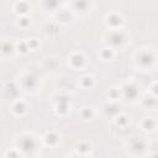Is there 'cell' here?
<instances>
[{
	"label": "cell",
	"instance_id": "cell-6",
	"mask_svg": "<svg viewBox=\"0 0 158 158\" xmlns=\"http://www.w3.org/2000/svg\"><path fill=\"white\" fill-rule=\"evenodd\" d=\"M71 62H72V64L74 67H82L83 66V63H84V58H83V56H80V54H74L72 57Z\"/></svg>",
	"mask_w": 158,
	"mask_h": 158
},
{
	"label": "cell",
	"instance_id": "cell-13",
	"mask_svg": "<svg viewBox=\"0 0 158 158\" xmlns=\"http://www.w3.org/2000/svg\"><path fill=\"white\" fill-rule=\"evenodd\" d=\"M17 9H19V10H17L19 12H22V14H25V12L27 11V9H29V6L25 4V3H20V4L17 5Z\"/></svg>",
	"mask_w": 158,
	"mask_h": 158
},
{
	"label": "cell",
	"instance_id": "cell-9",
	"mask_svg": "<svg viewBox=\"0 0 158 158\" xmlns=\"http://www.w3.org/2000/svg\"><path fill=\"white\" fill-rule=\"evenodd\" d=\"M57 141H58V137H57V135L53 134V132H48V134L46 135V142H47L48 144L53 146V144L57 143Z\"/></svg>",
	"mask_w": 158,
	"mask_h": 158
},
{
	"label": "cell",
	"instance_id": "cell-12",
	"mask_svg": "<svg viewBox=\"0 0 158 158\" xmlns=\"http://www.w3.org/2000/svg\"><path fill=\"white\" fill-rule=\"evenodd\" d=\"M25 83H26V87H27V88H34L35 84H36V80H35L34 77H27Z\"/></svg>",
	"mask_w": 158,
	"mask_h": 158
},
{
	"label": "cell",
	"instance_id": "cell-10",
	"mask_svg": "<svg viewBox=\"0 0 158 158\" xmlns=\"http://www.w3.org/2000/svg\"><path fill=\"white\" fill-rule=\"evenodd\" d=\"M45 4L47 6V9L53 10L61 4V0H45Z\"/></svg>",
	"mask_w": 158,
	"mask_h": 158
},
{
	"label": "cell",
	"instance_id": "cell-14",
	"mask_svg": "<svg viewBox=\"0 0 158 158\" xmlns=\"http://www.w3.org/2000/svg\"><path fill=\"white\" fill-rule=\"evenodd\" d=\"M89 149H90V146L87 143H80L78 146V151H80V152H88Z\"/></svg>",
	"mask_w": 158,
	"mask_h": 158
},
{
	"label": "cell",
	"instance_id": "cell-11",
	"mask_svg": "<svg viewBox=\"0 0 158 158\" xmlns=\"http://www.w3.org/2000/svg\"><path fill=\"white\" fill-rule=\"evenodd\" d=\"M143 127L146 129V130H148V131L153 130L154 129V121H153L152 119H146L143 121Z\"/></svg>",
	"mask_w": 158,
	"mask_h": 158
},
{
	"label": "cell",
	"instance_id": "cell-18",
	"mask_svg": "<svg viewBox=\"0 0 158 158\" xmlns=\"http://www.w3.org/2000/svg\"><path fill=\"white\" fill-rule=\"evenodd\" d=\"M82 115H83L84 119H89L92 116V111L89 109H85V110H83V112H82Z\"/></svg>",
	"mask_w": 158,
	"mask_h": 158
},
{
	"label": "cell",
	"instance_id": "cell-5",
	"mask_svg": "<svg viewBox=\"0 0 158 158\" xmlns=\"http://www.w3.org/2000/svg\"><path fill=\"white\" fill-rule=\"evenodd\" d=\"M124 90H125V95L129 99H134L137 95V89H136V87H134V85H126Z\"/></svg>",
	"mask_w": 158,
	"mask_h": 158
},
{
	"label": "cell",
	"instance_id": "cell-19",
	"mask_svg": "<svg viewBox=\"0 0 158 158\" xmlns=\"http://www.w3.org/2000/svg\"><path fill=\"white\" fill-rule=\"evenodd\" d=\"M117 124H119V125H125V124H127V119H126L125 116H120L119 120H117Z\"/></svg>",
	"mask_w": 158,
	"mask_h": 158
},
{
	"label": "cell",
	"instance_id": "cell-4",
	"mask_svg": "<svg viewBox=\"0 0 158 158\" xmlns=\"http://www.w3.org/2000/svg\"><path fill=\"white\" fill-rule=\"evenodd\" d=\"M110 42L112 43V45H115V46L121 45V43L124 42V35L121 32H114V34H111Z\"/></svg>",
	"mask_w": 158,
	"mask_h": 158
},
{
	"label": "cell",
	"instance_id": "cell-17",
	"mask_svg": "<svg viewBox=\"0 0 158 158\" xmlns=\"http://www.w3.org/2000/svg\"><path fill=\"white\" fill-rule=\"evenodd\" d=\"M11 51V45L9 42H6V43H4L3 45V52L4 53H6V52H10Z\"/></svg>",
	"mask_w": 158,
	"mask_h": 158
},
{
	"label": "cell",
	"instance_id": "cell-3",
	"mask_svg": "<svg viewBox=\"0 0 158 158\" xmlns=\"http://www.w3.org/2000/svg\"><path fill=\"white\" fill-rule=\"evenodd\" d=\"M138 62H140V64L143 66V67H147V66H151L153 62V56L152 53L149 52H142L138 57Z\"/></svg>",
	"mask_w": 158,
	"mask_h": 158
},
{
	"label": "cell",
	"instance_id": "cell-7",
	"mask_svg": "<svg viewBox=\"0 0 158 158\" xmlns=\"http://www.w3.org/2000/svg\"><path fill=\"white\" fill-rule=\"evenodd\" d=\"M74 5H75V9H77V10L84 11V10H87L89 3H88V0H75Z\"/></svg>",
	"mask_w": 158,
	"mask_h": 158
},
{
	"label": "cell",
	"instance_id": "cell-1",
	"mask_svg": "<svg viewBox=\"0 0 158 158\" xmlns=\"http://www.w3.org/2000/svg\"><path fill=\"white\" fill-rule=\"evenodd\" d=\"M20 147L24 152H31L36 147V141L32 136H25L20 141Z\"/></svg>",
	"mask_w": 158,
	"mask_h": 158
},
{
	"label": "cell",
	"instance_id": "cell-15",
	"mask_svg": "<svg viewBox=\"0 0 158 158\" xmlns=\"http://www.w3.org/2000/svg\"><path fill=\"white\" fill-rule=\"evenodd\" d=\"M15 111L22 114V112L25 111V105H24L22 103H17V104L15 105Z\"/></svg>",
	"mask_w": 158,
	"mask_h": 158
},
{
	"label": "cell",
	"instance_id": "cell-2",
	"mask_svg": "<svg viewBox=\"0 0 158 158\" xmlns=\"http://www.w3.org/2000/svg\"><path fill=\"white\" fill-rule=\"evenodd\" d=\"M131 148L134 149L135 152L141 153V152H143V151L146 149V143H144V141L142 140V138L136 137V138H134V140L131 141Z\"/></svg>",
	"mask_w": 158,
	"mask_h": 158
},
{
	"label": "cell",
	"instance_id": "cell-8",
	"mask_svg": "<svg viewBox=\"0 0 158 158\" xmlns=\"http://www.w3.org/2000/svg\"><path fill=\"white\" fill-rule=\"evenodd\" d=\"M107 22H109L111 26H119L121 24V17L119 15H110L109 19H107Z\"/></svg>",
	"mask_w": 158,
	"mask_h": 158
},
{
	"label": "cell",
	"instance_id": "cell-20",
	"mask_svg": "<svg viewBox=\"0 0 158 158\" xmlns=\"http://www.w3.org/2000/svg\"><path fill=\"white\" fill-rule=\"evenodd\" d=\"M20 24H21V26H27V25H29V21H27V19H21V20H20Z\"/></svg>",
	"mask_w": 158,
	"mask_h": 158
},
{
	"label": "cell",
	"instance_id": "cell-16",
	"mask_svg": "<svg viewBox=\"0 0 158 158\" xmlns=\"http://www.w3.org/2000/svg\"><path fill=\"white\" fill-rule=\"evenodd\" d=\"M82 83H83L84 87H90L92 83H93V80H92V78H89V77H85V78H83V80H82Z\"/></svg>",
	"mask_w": 158,
	"mask_h": 158
},
{
	"label": "cell",
	"instance_id": "cell-21",
	"mask_svg": "<svg viewBox=\"0 0 158 158\" xmlns=\"http://www.w3.org/2000/svg\"><path fill=\"white\" fill-rule=\"evenodd\" d=\"M152 92L156 94V95H158V84H154V85L152 87Z\"/></svg>",
	"mask_w": 158,
	"mask_h": 158
}]
</instances>
